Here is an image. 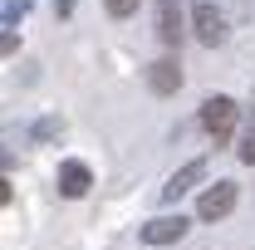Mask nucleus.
Masks as SVG:
<instances>
[{"mask_svg":"<svg viewBox=\"0 0 255 250\" xmlns=\"http://www.w3.org/2000/svg\"><path fill=\"white\" fill-rule=\"evenodd\" d=\"M236 98H226V94H216V98H206L201 103V127L211 132V142L221 147V142H231V127H236Z\"/></svg>","mask_w":255,"mask_h":250,"instance_id":"f257e3e1","label":"nucleus"},{"mask_svg":"<svg viewBox=\"0 0 255 250\" xmlns=\"http://www.w3.org/2000/svg\"><path fill=\"white\" fill-rule=\"evenodd\" d=\"M191 30H196V39L206 49L226 44V20H221V10H216V0H191Z\"/></svg>","mask_w":255,"mask_h":250,"instance_id":"f03ea898","label":"nucleus"},{"mask_svg":"<svg viewBox=\"0 0 255 250\" xmlns=\"http://www.w3.org/2000/svg\"><path fill=\"white\" fill-rule=\"evenodd\" d=\"M231 206H236V182H211V187L201 191V201H196V216L221 221V216H231Z\"/></svg>","mask_w":255,"mask_h":250,"instance_id":"7ed1b4c3","label":"nucleus"},{"mask_svg":"<svg viewBox=\"0 0 255 250\" xmlns=\"http://www.w3.org/2000/svg\"><path fill=\"white\" fill-rule=\"evenodd\" d=\"M187 226H191V221L177 211V216H152L137 236H142L147 246H172V241H182V236H187Z\"/></svg>","mask_w":255,"mask_h":250,"instance_id":"20e7f679","label":"nucleus"},{"mask_svg":"<svg viewBox=\"0 0 255 250\" xmlns=\"http://www.w3.org/2000/svg\"><path fill=\"white\" fill-rule=\"evenodd\" d=\"M54 187H59V196L79 201L84 191L94 187V177H89V167H84V162H59V172H54Z\"/></svg>","mask_w":255,"mask_h":250,"instance_id":"39448f33","label":"nucleus"},{"mask_svg":"<svg viewBox=\"0 0 255 250\" xmlns=\"http://www.w3.org/2000/svg\"><path fill=\"white\" fill-rule=\"evenodd\" d=\"M182 0H157V39L167 49H177L182 44Z\"/></svg>","mask_w":255,"mask_h":250,"instance_id":"423d86ee","label":"nucleus"},{"mask_svg":"<svg viewBox=\"0 0 255 250\" xmlns=\"http://www.w3.org/2000/svg\"><path fill=\"white\" fill-rule=\"evenodd\" d=\"M147 89H152V94H177V89H182V64L177 59H157L152 64V69H147Z\"/></svg>","mask_w":255,"mask_h":250,"instance_id":"0eeeda50","label":"nucleus"},{"mask_svg":"<svg viewBox=\"0 0 255 250\" xmlns=\"http://www.w3.org/2000/svg\"><path fill=\"white\" fill-rule=\"evenodd\" d=\"M201 177H206V162L196 157V162H187L182 172H172V177H167V187H162V201H177V196H187V191L196 187Z\"/></svg>","mask_w":255,"mask_h":250,"instance_id":"6e6552de","label":"nucleus"},{"mask_svg":"<svg viewBox=\"0 0 255 250\" xmlns=\"http://www.w3.org/2000/svg\"><path fill=\"white\" fill-rule=\"evenodd\" d=\"M30 15V0H5V10H0V20H5V30H15L20 20Z\"/></svg>","mask_w":255,"mask_h":250,"instance_id":"1a4fd4ad","label":"nucleus"},{"mask_svg":"<svg viewBox=\"0 0 255 250\" xmlns=\"http://www.w3.org/2000/svg\"><path fill=\"white\" fill-rule=\"evenodd\" d=\"M64 132V118H39V123H34V137H39V142H49V137H59Z\"/></svg>","mask_w":255,"mask_h":250,"instance_id":"9d476101","label":"nucleus"},{"mask_svg":"<svg viewBox=\"0 0 255 250\" xmlns=\"http://www.w3.org/2000/svg\"><path fill=\"white\" fill-rule=\"evenodd\" d=\"M103 10H108L113 20H128V15L137 10V0H103Z\"/></svg>","mask_w":255,"mask_h":250,"instance_id":"9b49d317","label":"nucleus"},{"mask_svg":"<svg viewBox=\"0 0 255 250\" xmlns=\"http://www.w3.org/2000/svg\"><path fill=\"white\" fill-rule=\"evenodd\" d=\"M241 162L255 167V118H251V127H246V137H241Z\"/></svg>","mask_w":255,"mask_h":250,"instance_id":"f8f14e48","label":"nucleus"},{"mask_svg":"<svg viewBox=\"0 0 255 250\" xmlns=\"http://www.w3.org/2000/svg\"><path fill=\"white\" fill-rule=\"evenodd\" d=\"M54 10L59 15H74V0H54Z\"/></svg>","mask_w":255,"mask_h":250,"instance_id":"ddd939ff","label":"nucleus"}]
</instances>
